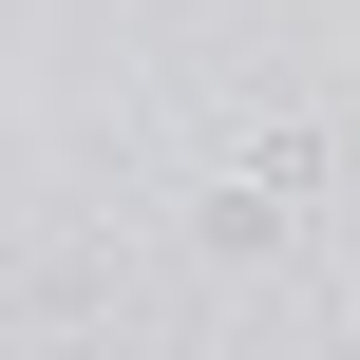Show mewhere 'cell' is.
I'll use <instances>...</instances> for the list:
<instances>
[{"label": "cell", "instance_id": "cell-1", "mask_svg": "<svg viewBox=\"0 0 360 360\" xmlns=\"http://www.w3.org/2000/svg\"><path fill=\"white\" fill-rule=\"evenodd\" d=\"M304 209H323V133H247V171L190 190V247H209V266H285Z\"/></svg>", "mask_w": 360, "mask_h": 360}]
</instances>
